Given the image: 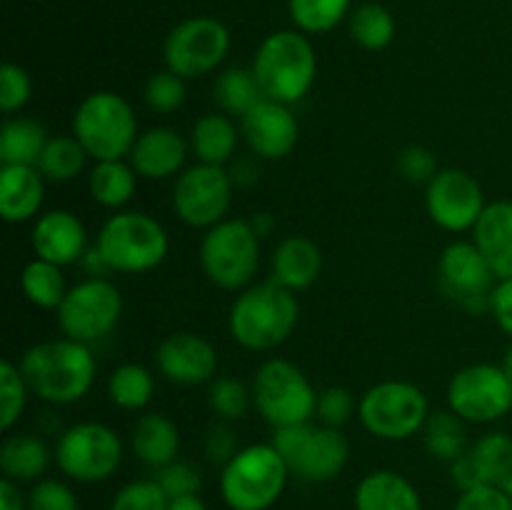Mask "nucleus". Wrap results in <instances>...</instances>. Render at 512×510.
I'll list each match as a JSON object with an SVG mask.
<instances>
[{"label":"nucleus","mask_w":512,"mask_h":510,"mask_svg":"<svg viewBox=\"0 0 512 510\" xmlns=\"http://www.w3.org/2000/svg\"><path fill=\"white\" fill-rule=\"evenodd\" d=\"M353 0H288V13L295 30L305 35L330 33L350 13Z\"/></svg>","instance_id":"38"},{"label":"nucleus","mask_w":512,"mask_h":510,"mask_svg":"<svg viewBox=\"0 0 512 510\" xmlns=\"http://www.w3.org/2000/svg\"><path fill=\"white\" fill-rule=\"evenodd\" d=\"M65 338L93 345L115 330L123 315V295L108 278H85L70 285L68 295L55 310Z\"/></svg>","instance_id":"13"},{"label":"nucleus","mask_w":512,"mask_h":510,"mask_svg":"<svg viewBox=\"0 0 512 510\" xmlns=\"http://www.w3.org/2000/svg\"><path fill=\"white\" fill-rule=\"evenodd\" d=\"M213 98L223 113L243 118V115L250 113L265 95L263 90H260V83L258 78H255L253 68H225L220 70V75L215 78Z\"/></svg>","instance_id":"33"},{"label":"nucleus","mask_w":512,"mask_h":510,"mask_svg":"<svg viewBox=\"0 0 512 510\" xmlns=\"http://www.w3.org/2000/svg\"><path fill=\"white\" fill-rule=\"evenodd\" d=\"M108 395L113 405L130 410L148 408L155 395V375L140 363H123L108 375Z\"/></svg>","instance_id":"35"},{"label":"nucleus","mask_w":512,"mask_h":510,"mask_svg":"<svg viewBox=\"0 0 512 510\" xmlns=\"http://www.w3.org/2000/svg\"><path fill=\"white\" fill-rule=\"evenodd\" d=\"M240 135L258 160H283L300 140V123L293 108L263 98L240 118Z\"/></svg>","instance_id":"18"},{"label":"nucleus","mask_w":512,"mask_h":510,"mask_svg":"<svg viewBox=\"0 0 512 510\" xmlns=\"http://www.w3.org/2000/svg\"><path fill=\"white\" fill-rule=\"evenodd\" d=\"M155 368L168 383L185 385V388L213 383L218 373V350L203 335L180 330L158 345Z\"/></svg>","instance_id":"19"},{"label":"nucleus","mask_w":512,"mask_h":510,"mask_svg":"<svg viewBox=\"0 0 512 510\" xmlns=\"http://www.w3.org/2000/svg\"><path fill=\"white\" fill-rule=\"evenodd\" d=\"M230 53V30L210 15H193L175 25L163 45L165 68L183 80L215 73Z\"/></svg>","instance_id":"12"},{"label":"nucleus","mask_w":512,"mask_h":510,"mask_svg":"<svg viewBox=\"0 0 512 510\" xmlns=\"http://www.w3.org/2000/svg\"><path fill=\"white\" fill-rule=\"evenodd\" d=\"M425 208L430 220L448 233H465L485 213V190L468 170L443 168L425 185Z\"/></svg>","instance_id":"17"},{"label":"nucleus","mask_w":512,"mask_h":510,"mask_svg":"<svg viewBox=\"0 0 512 510\" xmlns=\"http://www.w3.org/2000/svg\"><path fill=\"white\" fill-rule=\"evenodd\" d=\"M20 288L28 303L43 310H58L70 290L63 268L43 258H33L25 265L20 273Z\"/></svg>","instance_id":"32"},{"label":"nucleus","mask_w":512,"mask_h":510,"mask_svg":"<svg viewBox=\"0 0 512 510\" xmlns=\"http://www.w3.org/2000/svg\"><path fill=\"white\" fill-rule=\"evenodd\" d=\"M358 410L353 393L348 388H340V385H330L323 393H318V410L315 415L320 418V423L330 425V428H343L350 423V418Z\"/></svg>","instance_id":"46"},{"label":"nucleus","mask_w":512,"mask_h":510,"mask_svg":"<svg viewBox=\"0 0 512 510\" xmlns=\"http://www.w3.org/2000/svg\"><path fill=\"white\" fill-rule=\"evenodd\" d=\"M0 510H28V495L20 490V483L10 478L0 480Z\"/></svg>","instance_id":"51"},{"label":"nucleus","mask_w":512,"mask_h":510,"mask_svg":"<svg viewBox=\"0 0 512 510\" xmlns=\"http://www.w3.org/2000/svg\"><path fill=\"white\" fill-rule=\"evenodd\" d=\"M253 405L273 430L288 428L313 420L318 393L298 365L283 358H270L253 378Z\"/></svg>","instance_id":"10"},{"label":"nucleus","mask_w":512,"mask_h":510,"mask_svg":"<svg viewBox=\"0 0 512 510\" xmlns=\"http://www.w3.org/2000/svg\"><path fill=\"white\" fill-rule=\"evenodd\" d=\"M253 73L265 98L295 105L310 93L318 75V55L300 30H275L258 45Z\"/></svg>","instance_id":"3"},{"label":"nucleus","mask_w":512,"mask_h":510,"mask_svg":"<svg viewBox=\"0 0 512 510\" xmlns=\"http://www.w3.org/2000/svg\"><path fill=\"white\" fill-rule=\"evenodd\" d=\"M230 170V178H233L235 185H240V188H248V185H255L260 178V168H258V158H240L235 160L233 168Z\"/></svg>","instance_id":"52"},{"label":"nucleus","mask_w":512,"mask_h":510,"mask_svg":"<svg viewBox=\"0 0 512 510\" xmlns=\"http://www.w3.org/2000/svg\"><path fill=\"white\" fill-rule=\"evenodd\" d=\"M188 143L190 155H195L198 163L228 165L238 155L240 130L228 113L218 110L195 120Z\"/></svg>","instance_id":"28"},{"label":"nucleus","mask_w":512,"mask_h":510,"mask_svg":"<svg viewBox=\"0 0 512 510\" xmlns=\"http://www.w3.org/2000/svg\"><path fill=\"white\" fill-rule=\"evenodd\" d=\"M48 130L28 115H10L0 128V163L3 165H38Z\"/></svg>","instance_id":"30"},{"label":"nucleus","mask_w":512,"mask_h":510,"mask_svg":"<svg viewBox=\"0 0 512 510\" xmlns=\"http://www.w3.org/2000/svg\"><path fill=\"white\" fill-rule=\"evenodd\" d=\"M423 440L428 453L443 463H455L470 448L465 420L453 410H433L423 428Z\"/></svg>","instance_id":"34"},{"label":"nucleus","mask_w":512,"mask_h":510,"mask_svg":"<svg viewBox=\"0 0 512 510\" xmlns=\"http://www.w3.org/2000/svg\"><path fill=\"white\" fill-rule=\"evenodd\" d=\"M500 365H503L505 375H508V378H510V383H512V345H510L508 350H505V355H503V363H500Z\"/></svg>","instance_id":"55"},{"label":"nucleus","mask_w":512,"mask_h":510,"mask_svg":"<svg viewBox=\"0 0 512 510\" xmlns=\"http://www.w3.org/2000/svg\"><path fill=\"white\" fill-rule=\"evenodd\" d=\"M45 203V178L38 165H0V215L5 223H28Z\"/></svg>","instance_id":"23"},{"label":"nucleus","mask_w":512,"mask_h":510,"mask_svg":"<svg viewBox=\"0 0 512 510\" xmlns=\"http://www.w3.org/2000/svg\"><path fill=\"white\" fill-rule=\"evenodd\" d=\"M448 408L465 423H495L512 410V383L503 365L473 363L448 383Z\"/></svg>","instance_id":"15"},{"label":"nucleus","mask_w":512,"mask_h":510,"mask_svg":"<svg viewBox=\"0 0 512 510\" xmlns=\"http://www.w3.org/2000/svg\"><path fill=\"white\" fill-rule=\"evenodd\" d=\"M428 395L408 380H380L363 393L358 415L363 428L380 440H410L430 418Z\"/></svg>","instance_id":"8"},{"label":"nucleus","mask_w":512,"mask_h":510,"mask_svg":"<svg viewBox=\"0 0 512 510\" xmlns=\"http://www.w3.org/2000/svg\"><path fill=\"white\" fill-rule=\"evenodd\" d=\"M50 460H55V450L48 448L40 435L13 433L0 445V470L3 478L15 483H35L48 470Z\"/></svg>","instance_id":"29"},{"label":"nucleus","mask_w":512,"mask_h":510,"mask_svg":"<svg viewBox=\"0 0 512 510\" xmlns=\"http://www.w3.org/2000/svg\"><path fill=\"white\" fill-rule=\"evenodd\" d=\"M33 98V80L28 70L15 63H3L0 68V110L5 115H15Z\"/></svg>","instance_id":"43"},{"label":"nucleus","mask_w":512,"mask_h":510,"mask_svg":"<svg viewBox=\"0 0 512 510\" xmlns=\"http://www.w3.org/2000/svg\"><path fill=\"white\" fill-rule=\"evenodd\" d=\"M503 488H505V493L510 495V503H512V475H510V480H508V483L503 485Z\"/></svg>","instance_id":"56"},{"label":"nucleus","mask_w":512,"mask_h":510,"mask_svg":"<svg viewBox=\"0 0 512 510\" xmlns=\"http://www.w3.org/2000/svg\"><path fill=\"white\" fill-rule=\"evenodd\" d=\"M168 510H208V505H205V500L195 493V495H180V498H170Z\"/></svg>","instance_id":"53"},{"label":"nucleus","mask_w":512,"mask_h":510,"mask_svg":"<svg viewBox=\"0 0 512 510\" xmlns=\"http://www.w3.org/2000/svg\"><path fill=\"white\" fill-rule=\"evenodd\" d=\"M350 38L365 50H385L395 38V18L385 5L363 3L350 13Z\"/></svg>","instance_id":"37"},{"label":"nucleus","mask_w":512,"mask_h":510,"mask_svg":"<svg viewBox=\"0 0 512 510\" xmlns=\"http://www.w3.org/2000/svg\"><path fill=\"white\" fill-rule=\"evenodd\" d=\"M143 98L153 113L170 115L183 108L185 98H188V88H185V80L180 75L165 68L160 73L150 75L148 83H145Z\"/></svg>","instance_id":"41"},{"label":"nucleus","mask_w":512,"mask_h":510,"mask_svg":"<svg viewBox=\"0 0 512 510\" xmlns=\"http://www.w3.org/2000/svg\"><path fill=\"white\" fill-rule=\"evenodd\" d=\"M190 143L170 125L143 130L128 155V163L143 180L178 178L188 168Z\"/></svg>","instance_id":"22"},{"label":"nucleus","mask_w":512,"mask_h":510,"mask_svg":"<svg viewBox=\"0 0 512 510\" xmlns=\"http://www.w3.org/2000/svg\"><path fill=\"white\" fill-rule=\"evenodd\" d=\"M30 393L48 405H73L90 393L98 363L90 345L73 338L43 340L20 358Z\"/></svg>","instance_id":"1"},{"label":"nucleus","mask_w":512,"mask_h":510,"mask_svg":"<svg viewBox=\"0 0 512 510\" xmlns=\"http://www.w3.org/2000/svg\"><path fill=\"white\" fill-rule=\"evenodd\" d=\"M290 475L273 443H250L220 470V495L230 510H270L288 488Z\"/></svg>","instance_id":"4"},{"label":"nucleus","mask_w":512,"mask_h":510,"mask_svg":"<svg viewBox=\"0 0 512 510\" xmlns=\"http://www.w3.org/2000/svg\"><path fill=\"white\" fill-rule=\"evenodd\" d=\"M235 183L225 165L195 163L175 178L173 210L190 228H213L223 223L233 203Z\"/></svg>","instance_id":"14"},{"label":"nucleus","mask_w":512,"mask_h":510,"mask_svg":"<svg viewBox=\"0 0 512 510\" xmlns=\"http://www.w3.org/2000/svg\"><path fill=\"white\" fill-rule=\"evenodd\" d=\"M490 315L500 325V330L512 338V278L495 283L493 293H490Z\"/></svg>","instance_id":"50"},{"label":"nucleus","mask_w":512,"mask_h":510,"mask_svg":"<svg viewBox=\"0 0 512 510\" xmlns=\"http://www.w3.org/2000/svg\"><path fill=\"white\" fill-rule=\"evenodd\" d=\"M30 248L35 258L50 260L60 265H75L88 253V230L73 210H48L33 220L30 230Z\"/></svg>","instance_id":"21"},{"label":"nucleus","mask_w":512,"mask_h":510,"mask_svg":"<svg viewBox=\"0 0 512 510\" xmlns=\"http://www.w3.org/2000/svg\"><path fill=\"white\" fill-rule=\"evenodd\" d=\"M270 443L283 455L290 473L305 483H328L338 478L350 460V443L343 430L323 423L275 428Z\"/></svg>","instance_id":"7"},{"label":"nucleus","mask_w":512,"mask_h":510,"mask_svg":"<svg viewBox=\"0 0 512 510\" xmlns=\"http://www.w3.org/2000/svg\"><path fill=\"white\" fill-rule=\"evenodd\" d=\"M28 510H80V500L63 480L40 478L28 493Z\"/></svg>","instance_id":"44"},{"label":"nucleus","mask_w":512,"mask_h":510,"mask_svg":"<svg viewBox=\"0 0 512 510\" xmlns=\"http://www.w3.org/2000/svg\"><path fill=\"white\" fill-rule=\"evenodd\" d=\"M453 510H512V503L503 485H475L460 490Z\"/></svg>","instance_id":"48"},{"label":"nucleus","mask_w":512,"mask_h":510,"mask_svg":"<svg viewBox=\"0 0 512 510\" xmlns=\"http://www.w3.org/2000/svg\"><path fill=\"white\" fill-rule=\"evenodd\" d=\"M250 225H253L255 235H258L260 240L268 238V235L275 230V220L270 213H255L253 218H250Z\"/></svg>","instance_id":"54"},{"label":"nucleus","mask_w":512,"mask_h":510,"mask_svg":"<svg viewBox=\"0 0 512 510\" xmlns=\"http://www.w3.org/2000/svg\"><path fill=\"white\" fill-rule=\"evenodd\" d=\"M170 498L155 478L130 480L110 500V510H168Z\"/></svg>","instance_id":"42"},{"label":"nucleus","mask_w":512,"mask_h":510,"mask_svg":"<svg viewBox=\"0 0 512 510\" xmlns=\"http://www.w3.org/2000/svg\"><path fill=\"white\" fill-rule=\"evenodd\" d=\"M138 178L128 160H100L90 168L88 190L103 208L123 210L138 190Z\"/></svg>","instance_id":"31"},{"label":"nucleus","mask_w":512,"mask_h":510,"mask_svg":"<svg viewBox=\"0 0 512 510\" xmlns=\"http://www.w3.org/2000/svg\"><path fill=\"white\" fill-rule=\"evenodd\" d=\"M238 450L240 448H238V440H235L233 428H230L225 420L215 423L213 428L208 430V435H205V453H208V458L213 460V463L225 465L235 453H238Z\"/></svg>","instance_id":"49"},{"label":"nucleus","mask_w":512,"mask_h":510,"mask_svg":"<svg viewBox=\"0 0 512 510\" xmlns=\"http://www.w3.org/2000/svg\"><path fill=\"white\" fill-rule=\"evenodd\" d=\"M73 135L95 163L125 160L140 135L138 115L123 95L98 90L85 95L75 108Z\"/></svg>","instance_id":"6"},{"label":"nucleus","mask_w":512,"mask_h":510,"mask_svg":"<svg viewBox=\"0 0 512 510\" xmlns=\"http://www.w3.org/2000/svg\"><path fill=\"white\" fill-rule=\"evenodd\" d=\"M440 285L453 300H458L468 313H490V293L498 275L493 265L475 245V240H455L440 253L438 263Z\"/></svg>","instance_id":"16"},{"label":"nucleus","mask_w":512,"mask_h":510,"mask_svg":"<svg viewBox=\"0 0 512 510\" xmlns=\"http://www.w3.org/2000/svg\"><path fill=\"white\" fill-rule=\"evenodd\" d=\"M90 155L80 145V140L70 135H55L48 140L43 155L38 160V170L50 183H70L85 170Z\"/></svg>","instance_id":"36"},{"label":"nucleus","mask_w":512,"mask_h":510,"mask_svg":"<svg viewBox=\"0 0 512 510\" xmlns=\"http://www.w3.org/2000/svg\"><path fill=\"white\" fill-rule=\"evenodd\" d=\"M155 483L165 490L168 498H180V495H195L200 493L203 485V475L193 463L185 460H173V463L163 465L155 470Z\"/></svg>","instance_id":"45"},{"label":"nucleus","mask_w":512,"mask_h":510,"mask_svg":"<svg viewBox=\"0 0 512 510\" xmlns=\"http://www.w3.org/2000/svg\"><path fill=\"white\" fill-rule=\"evenodd\" d=\"M450 475L458 490L505 485L512 475V435L503 430L485 433L455 463H450Z\"/></svg>","instance_id":"20"},{"label":"nucleus","mask_w":512,"mask_h":510,"mask_svg":"<svg viewBox=\"0 0 512 510\" xmlns=\"http://www.w3.org/2000/svg\"><path fill=\"white\" fill-rule=\"evenodd\" d=\"M473 240L493 265L498 280L512 278V200L488 203L473 228Z\"/></svg>","instance_id":"26"},{"label":"nucleus","mask_w":512,"mask_h":510,"mask_svg":"<svg viewBox=\"0 0 512 510\" xmlns=\"http://www.w3.org/2000/svg\"><path fill=\"white\" fill-rule=\"evenodd\" d=\"M123 440L110 425L98 420L75 423L55 443V463L75 483H103L123 465Z\"/></svg>","instance_id":"11"},{"label":"nucleus","mask_w":512,"mask_h":510,"mask_svg":"<svg viewBox=\"0 0 512 510\" xmlns=\"http://www.w3.org/2000/svg\"><path fill=\"white\" fill-rule=\"evenodd\" d=\"M398 173L413 185H428L440 173L438 158L423 145H408L398 153Z\"/></svg>","instance_id":"47"},{"label":"nucleus","mask_w":512,"mask_h":510,"mask_svg":"<svg viewBox=\"0 0 512 510\" xmlns=\"http://www.w3.org/2000/svg\"><path fill=\"white\" fill-rule=\"evenodd\" d=\"M30 395L33 393L25 383L20 365H15L13 360H3L0 363V428L5 433H10L23 418Z\"/></svg>","instance_id":"39"},{"label":"nucleus","mask_w":512,"mask_h":510,"mask_svg":"<svg viewBox=\"0 0 512 510\" xmlns=\"http://www.w3.org/2000/svg\"><path fill=\"white\" fill-rule=\"evenodd\" d=\"M110 273L140 275L155 270L170 250L168 230L143 210H118L110 215L95 238Z\"/></svg>","instance_id":"5"},{"label":"nucleus","mask_w":512,"mask_h":510,"mask_svg":"<svg viewBox=\"0 0 512 510\" xmlns=\"http://www.w3.org/2000/svg\"><path fill=\"white\" fill-rule=\"evenodd\" d=\"M130 448H133L135 458L148 465V468H163V465L178 460V425L163 413L140 415L133 425V433H130Z\"/></svg>","instance_id":"27"},{"label":"nucleus","mask_w":512,"mask_h":510,"mask_svg":"<svg viewBox=\"0 0 512 510\" xmlns=\"http://www.w3.org/2000/svg\"><path fill=\"white\" fill-rule=\"evenodd\" d=\"M208 403H210V410L218 415V420L235 423V420L248 415L250 405H253V388L240 383L238 378L220 375V378H215L213 383H210Z\"/></svg>","instance_id":"40"},{"label":"nucleus","mask_w":512,"mask_h":510,"mask_svg":"<svg viewBox=\"0 0 512 510\" xmlns=\"http://www.w3.org/2000/svg\"><path fill=\"white\" fill-rule=\"evenodd\" d=\"M323 273V253L308 235H288L270 255V278L288 290L310 288Z\"/></svg>","instance_id":"24"},{"label":"nucleus","mask_w":512,"mask_h":510,"mask_svg":"<svg viewBox=\"0 0 512 510\" xmlns=\"http://www.w3.org/2000/svg\"><path fill=\"white\" fill-rule=\"evenodd\" d=\"M300 320V303L293 290L273 278L240 290L228 313V328L245 350L265 353L283 345Z\"/></svg>","instance_id":"2"},{"label":"nucleus","mask_w":512,"mask_h":510,"mask_svg":"<svg viewBox=\"0 0 512 510\" xmlns=\"http://www.w3.org/2000/svg\"><path fill=\"white\" fill-rule=\"evenodd\" d=\"M353 505L355 510H423V498L398 470H373L355 488Z\"/></svg>","instance_id":"25"},{"label":"nucleus","mask_w":512,"mask_h":510,"mask_svg":"<svg viewBox=\"0 0 512 510\" xmlns=\"http://www.w3.org/2000/svg\"><path fill=\"white\" fill-rule=\"evenodd\" d=\"M200 265L213 285L223 290H245L253 285L260 265V238L250 220L225 218L205 230L200 240Z\"/></svg>","instance_id":"9"}]
</instances>
